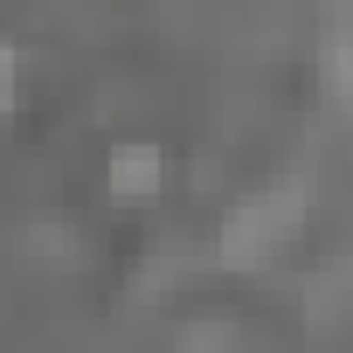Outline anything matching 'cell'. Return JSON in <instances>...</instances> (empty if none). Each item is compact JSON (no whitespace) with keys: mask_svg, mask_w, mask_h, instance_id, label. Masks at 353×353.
Segmentation results:
<instances>
[{"mask_svg":"<svg viewBox=\"0 0 353 353\" xmlns=\"http://www.w3.org/2000/svg\"><path fill=\"white\" fill-rule=\"evenodd\" d=\"M0 97H8V63H0Z\"/></svg>","mask_w":353,"mask_h":353,"instance_id":"cell-1","label":"cell"}]
</instances>
